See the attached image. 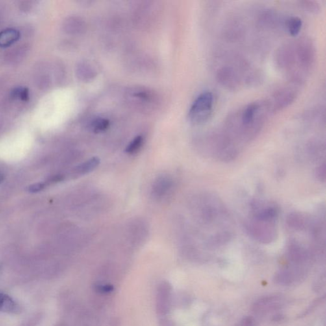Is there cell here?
<instances>
[{
    "label": "cell",
    "instance_id": "obj_1",
    "mask_svg": "<svg viewBox=\"0 0 326 326\" xmlns=\"http://www.w3.org/2000/svg\"><path fill=\"white\" fill-rule=\"evenodd\" d=\"M296 77L300 84L305 83L316 61V49L313 41L307 37L294 40Z\"/></svg>",
    "mask_w": 326,
    "mask_h": 326
},
{
    "label": "cell",
    "instance_id": "obj_2",
    "mask_svg": "<svg viewBox=\"0 0 326 326\" xmlns=\"http://www.w3.org/2000/svg\"><path fill=\"white\" fill-rule=\"evenodd\" d=\"M214 98L210 91L202 93L193 102L189 119L195 125H203L210 120L214 110Z\"/></svg>",
    "mask_w": 326,
    "mask_h": 326
},
{
    "label": "cell",
    "instance_id": "obj_3",
    "mask_svg": "<svg viewBox=\"0 0 326 326\" xmlns=\"http://www.w3.org/2000/svg\"><path fill=\"white\" fill-rule=\"evenodd\" d=\"M298 92L299 86L290 82L276 88L266 100L271 114L280 112L294 103Z\"/></svg>",
    "mask_w": 326,
    "mask_h": 326
},
{
    "label": "cell",
    "instance_id": "obj_4",
    "mask_svg": "<svg viewBox=\"0 0 326 326\" xmlns=\"http://www.w3.org/2000/svg\"><path fill=\"white\" fill-rule=\"evenodd\" d=\"M282 298L280 295H270L262 297L254 303V312L263 314L278 309L281 305Z\"/></svg>",
    "mask_w": 326,
    "mask_h": 326
},
{
    "label": "cell",
    "instance_id": "obj_5",
    "mask_svg": "<svg viewBox=\"0 0 326 326\" xmlns=\"http://www.w3.org/2000/svg\"><path fill=\"white\" fill-rule=\"evenodd\" d=\"M173 186V181L169 176L161 175L154 181L152 188V195L156 199H160L170 192Z\"/></svg>",
    "mask_w": 326,
    "mask_h": 326
},
{
    "label": "cell",
    "instance_id": "obj_6",
    "mask_svg": "<svg viewBox=\"0 0 326 326\" xmlns=\"http://www.w3.org/2000/svg\"><path fill=\"white\" fill-rule=\"evenodd\" d=\"M284 19L280 18L279 15L271 10H266L261 13L258 22L261 27L267 29H275L278 27L284 28Z\"/></svg>",
    "mask_w": 326,
    "mask_h": 326
},
{
    "label": "cell",
    "instance_id": "obj_7",
    "mask_svg": "<svg viewBox=\"0 0 326 326\" xmlns=\"http://www.w3.org/2000/svg\"><path fill=\"white\" fill-rule=\"evenodd\" d=\"M64 30L69 34H80L86 30V24L83 20L77 17H68L64 23Z\"/></svg>",
    "mask_w": 326,
    "mask_h": 326
},
{
    "label": "cell",
    "instance_id": "obj_8",
    "mask_svg": "<svg viewBox=\"0 0 326 326\" xmlns=\"http://www.w3.org/2000/svg\"><path fill=\"white\" fill-rule=\"evenodd\" d=\"M20 38V33L16 29L8 28L0 32V47L11 46Z\"/></svg>",
    "mask_w": 326,
    "mask_h": 326
},
{
    "label": "cell",
    "instance_id": "obj_9",
    "mask_svg": "<svg viewBox=\"0 0 326 326\" xmlns=\"http://www.w3.org/2000/svg\"><path fill=\"white\" fill-rule=\"evenodd\" d=\"M77 77L82 82H88L95 79L97 72L88 63H80L76 69Z\"/></svg>",
    "mask_w": 326,
    "mask_h": 326
},
{
    "label": "cell",
    "instance_id": "obj_10",
    "mask_svg": "<svg viewBox=\"0 0 326 326\" xmlns=\"http://www.w3.org/2000/svg\"><path fill=\"white\" fill-rule=\"evenodd\" d=\"M302 26L303 22L298 17L291 16L285 19L284 28L292 36L298 35Z\"/></svg>",
    "mask_w": 326,
    "mask_h": 326
},
{
    "label": "cell",
    "instance_id": "obj_11",
    "mask_svg": "<svg viewBox=\"0 0 326 326\" xmlns=\"http://www.w3.org/2000/svg\"><path fill=\"white\" fill-rule=\"evenodd\" d=\"M296 277V276L289 269H282L276 273L274 281L277 284L288 286V285L292 284Z\"/></svg>",
    "mask_w": 326,
    "mask_h": 326
},
{
    "label": "cell",
    "instance_id": "obj_12",
    "mask_svg": "<svg viewBox=\"0 0 326 326\" xmlns=\"http://www.w3.org/2000/svg\"><path fill=\"white\" fill-rule=\"evenodd\" d=\"M99 164V160L98 158H92L90 160L86 161V162L82 163L75 169V172L79 175H86V174L91 172L94 170L98 166Z\"/></svg>",
    "mask_w": 326,
    "mask_h": 326
},
{
    "label": "cell",
    "instance_id": "obj_13",
    "mask_svg": "<svg viewBox=\"0 0 326 326\" xmlns=\"http://www.w3.org/2000/svg\"><path fill=\"white\" fill-rule=\"evenodd\" d=\"M0 310L3 312H16L18 310L16 302L8 295L0 293Z\"/></svg>",
    "mask_w": 326,
    "mask_h": 326
},
{
    "label": "cell",
    "instance_id": "obj_14",
    "mask_svg": "<svg viewBox=\"0 0 326 326\" xmlns=\"http://www.w3.org/2000/svg\"><path fill=\"white\" fill-rule=\"evenodd\" d=\"M28 52L27 45H21L19 47L15 48L8 54L7 60L10 64L21 62Z\"/></svg>",
    "mask_w": 326,
    "mask_h": 326
},
{
    "label": "cell",
    "instance_id": "obj_15",
    "mask_svg": "<svg viewBox=\"0 0 326 326\" xmlns=\"http://www.w3.org/2000/svg\"><path fill=\"white\" fill-rule=\"evenodd\" d=\"M299 5L306 12L317 14L321 11V5L318 1L312 0H304L299 1Z\"/></svg>",
    "mask_w": 326,
    "mask_h": 326
},
{
    "label": "cell",
    "instance_id": "obj_16",
    "mask_svg": "<svg viewBox=\"0 0 326 326\" xmlns=\"http://www.w3.org/2000/svg\"><path fill=\"white\" fill-rule=\"evenodd\" d=\"M10 97L12 99L20 100L22 101H27L29 99V90L24 87H19L15 88L11 92Z\"/></svg>",
    "mask_w": 326,
    "mask_h": 326
},
{
    "label": "cell",
    "instance_id": "obj_17",
    "mask_svg": "<svg viewBox=\"0 0 326 326\" xmlns=\"http://www.w3.org/2000/svg\"><path fill=\"white\" fill-rule=\"evenodd\" d=\"M143 140H143V136H136L128 145L127 149H126V153L128 154H136L142 147Z\"/></svg>",
    "mask_w": 326,
    "mask_h": 326
},
{
    "label": "cell",
    "instance_id": "obj_18",
    "mask_svg": "<svg viewBox=\"0 0 326 326\" xmlns=\"http://www.w3.org/2000/svg\"><path fill=\"white\" fill-rule=\"evenodd\" d=\"M109 121L105 119H97L91 124V129L95 132L105 131L109 127Z\"/></svg>",
    "mask_w": 326,
    "mask_h": 326
},
{
    "label": "cell",
    "instance_id": "obj_19",
    "mask_svg": "<svg viewBox=\"0 0 326 326\" xmlns=\"http://www.w3.org/2000/svg\"><path fill=\"white\" fill-rule=\"evenodd\" d=\"M235 326H256L255 319L252 317H244Z\"/></svg>",
    "mask_w": 326,
    "mask_h": 326
},
{
    "label": "cell",
    "instance_id": "obj_20",
    "mask_svg": "<svg viewBox=\"0 0 326 326\" xmlns=\"http://www.w3.org/2000/svg\"><path fill=\"white\" fill-rule=\"evenodd\" d=\"M45 184L38 183L33 185H32L30 187L29 191L32 193H36L39 192V191H42L43 188H44Z\"/></svg>",
    "mask_w": 326,
    "mask_h": 326
},
{
    "label": "cell",
    "instance_id": "obj_21",
    "mask_svg": "<svg viewBox=\"0 0 326 326\" xmlns=\"http://www.w3.org/2000/svg\"><path fill=\"white\" fill-rule=\"evenodd\" d=\"M32 5L31 1H24L21 4V8L23 10L27 11L31 8Z\"/></svg>",
    "mask_w": 326,
    "mask_h": 326
},
{
    "label": "cell",
    "instance_id": "obj_22",
    "mask_svg": "<svg viewBox=\"0 0 326 326\" xmlns=\"http://www.w3.org/2000/svg\"><path fill=\"white\" fill-rule=\"evenodd\" d=\"M3 180H4L3 175L1 172H0V184H1V182L3 181Z\"/></svg>",
    "mask_w": 326,
    "mask_h": 326
},
{
    "label": "cell",
    "instance_id": "obj_23",
    "mask_svg": "<svg viewBox=\"0 0 326 326\" xmlns=\"http://www.w3.org/2000/svg\"><path fill=\"white\" fill-rule=\"evenodd\" d=\"M1 21H2V14L0 12V23H1Z\"/></svg>",
    "mask_w": 326,
    "mask_h": 326
}]
</instances>
